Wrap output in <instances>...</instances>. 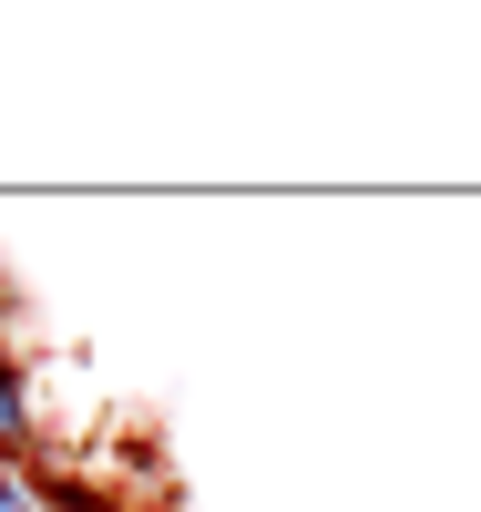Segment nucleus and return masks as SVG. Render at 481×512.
Masks as SVG:
<instances>
[{
	"label": "nucleus",
	"mask_w": 481,
	"mask_h": 512,
	"mask_svg": "<svg viewBox=\"0 0 481 512\" xmlns=\"http://www.w3.org/2000/svg\"><path fill=\"white\" fill-rule=\"evenodd\" d=\"M41 451V390L21 359H0V461H31Z\"/></svg>",
	"instance_id": "1"
},
{
	"label": "nucleus",
	"mask_w": 481,
	"mask_h": 512,
	"mask_svg": "<svg viewBox=\"0 0 481 512\" xmlns=\"http://www.w3.org/2000/svg\"><path fill=\"white\" fill-rule=\"evenodd\" d=\"M0 359H11V297H0Z\"/></svg>",
	"instance_id": "2"
}]
</instances>
